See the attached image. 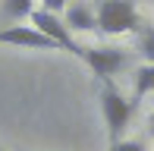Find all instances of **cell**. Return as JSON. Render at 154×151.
<instances>
[{"label": "cell", "instance_id": "6da1fadb", "mask_svg": "<svg viewBox=\"0 0 154 151\" xmlns=\"http://www.w3.org/2000/svg\"><path fill=\"white\" fill-rule=\"evenodd\" d=\"M94 16L104 35H126L138 29V13L132 0H101Z\"/></svg>", "mask_w": 154, "mask_h": 151}, {"label": "cell", "instance_id": "8992f818", "mask_svg": "<svg viewBox=\"0 0 154 151\" xmlns=\"http://www.w3.org/2000/svg\"><path fill=\"white\" fill-rule=\"evenodd\" d=\"M66 29L69 32H94L97 29V16L88 6H69L66 13Z\"/></svg>", "mask_w": 154, "mask_h": 151}, {"label": "cell", "instance_id": "277c9868", "mask_svg": "<svg viewBox=\"0 0 154 151\" xmlns=\"http://www.w3.org/2000/svg\"><path fill=\"white\" fill-rule=\"evenodd\" d=\"M97 79H110L126 66V54L120 47H82V57Z\"/></svg>", "mask_w": 154, "mask_h": 151}, {"label": "cell", "instance_id": "3957f363", "mask_svg": "<svg viewBox=\"0 0 154 151\" xmlns=\"http://www.w3.org/2000/svg\"><path fill=\"white\" fill-rule=\"evenodd\" d=\"M32 22L41 35H47L51 41H57L60 51L72 54V57H82V44L72 41V32L66 29V22H60L57 13H47V10H32Z\"/></svg>", "mask_w": 154, "mask_h": 151}, {"label": "cell", "instance_id": "52a82bcc", "mask_svg": "<svg viewBox=\"0 0 154 151\" xmlns=\"http://www.w3.org/2000/svg\"><path fill=\"white\" fill-rule=\"evenodd\" d=\"M151 91H154V63H145L135 69V98H145Z\"/></svg>", "mask_w": 154, "mask_h": 151}, {"label": "cell", "instance_id": "7a4b0ae2", "mask_svg": "<svg viewBox=\"0 0 154 151\" xmlns=\"http://www.w3.org/2000/svg\"><path fill=\"white\" fill-rule=\"evenodd\" d=\"M101 113H104V123H107V139H110V145L120 142L126 123H129V116H132V104L116 91L113 85H110V82L104 85V91H101Z\"/></svg>", "mask_w": 154, "mask_h": 151}, {"label": "cell", "instance_id": "30bf717a", "mask_svg": "<svg viewBox=\"0 0 154 151\" xmlns=\"http://www.w3.org/2000/svg\"><path fill=\"white\" fill-rule=\"evenodd\" d=\"M110 151H145V148H142V142L120 139V142H113V145H110Z\"/></svg>", "mask_w": 154, "mask_h": 151}, {"label": "cell", "instance_id": "7c38bea8", "mask_svg": "<svg viewBox=\"0 0 154 151\" xmlns=\"http://www.w3.org/2000/svg\"><path fill=\"white\" fill-rule=\"evenodd\" d=\"M148 129H151V135H154V113H151V120H148Z\"/></svg>", "mask_w": 154, "mask_h": 151}, {"label": "cell", "instance_id": "ba28073f", "mask_svg": "<svg viewBox=\"0 0 154 151\" xmlns=\"http://www.w3.org/2000/svg\"><path fill=\"white\" fill-rule=\"evenodd\" d=\"M3 13L10 19H25L32 16V0H3Z\"/></svg>", "mask_w": 154, "mask_h": 151}, {"label": "cell", "instance_id": "9c48e42d", "mask_svg": "<svg viewBox=\"0 0 154 151\" xmlns=\"http://www.w3.org/2000/svg\"><path fill=\"white\" fill-rule=\"evenodd\" d=\"M138 51L145 54V60H148V63H154V29H145V32H142Z\"/></svg>", "mask_w": 154, "mask_h": 151}, {"label": "cell", "instance_id": "5b68a950", "mask_svg": "<svg viewBox=\"0 0 154 151\" xmlns=\"http://www.w3.org/2000/svg\"><path fill=\"white\" fill-rule=\"evenodd\" d=\"M0 44H16V47H35V51H60L57 41L41 35L35 25H10L0 29Z\"/></svg>", "mask_w": 154, "mask_h": 151}, {"label": "cell", "instance_id": "8fae6325", "mask_svg": "<svg viewBox=\"0 0 154 151\" xmlns=\"http://www.w3.org/2000/svg\"><path fill=\"white\" fill-rule=\"evenodd\" d=\"M63 6H66V0H41V10H47V13H60Z\"/></svg>", "mask_w": 154, "mask_h": 151}]
</instances>
